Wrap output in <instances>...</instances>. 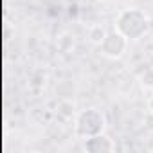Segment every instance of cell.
Returning <instances> with one entry per match:
<instances>
[{"instance_id": "1", "label": "cell", "mask_w": 153, "mask_h": 153, "mask_svg": "<svg viewBox=\"0 0 153 153\" xmlns=\"http://www.w3.org/2000/svg\"><path fill=\"white\" fill-rule=\"evenodd\" d=\"M148 27H149L148 16L144 15V11L137 9V7L123 9L115 18V29L131 42L140 40L148 33Z\"/></svg>"}, {"instance_id": "2", "label": "cell", "mask_w": 153, "mask_h": 153, "mask_svg": "<svg viewBox=\"0 0 153 153\" xmlns=\"http://www.w3.org/2000/svg\"><path fill=\"white\" fill-rule=\"evenodd\" d=\"M105 130H106V117L97 108H85L78 112L74 119V133L79 139H88L105 133Z\"/></svg>"}, {"instance_id": "3", "label": "cell", "mask_w": 153, "mask_h": 153, "mask_svg": "<svg viewBox=\"0 0 153 153\" xmlns=\"http://www.w3.org/2000/svg\"><path fill=\"white\" fill-rule=\"evenodd\" d=\"M128 38L124 34H121L117 29L110 31L106 34V38L103 40V43L99 45V52L105 56V58H110V59H119L126 49H128Z\"/></svg>"}, {"instance_id": "4", "label": "cell", "mask_w": 153, "mask_h": 153, "mask_svg": "<svg viewBox=\"0 0 153 153\" xmlns=\"http://www.w3.org/2000/svg\"><path fill=\"white\" fill-rule=\"evenodd\" d=\"M115 142L114 139H110L106 133H99L88 139H83V149L87 153H110L115 151Z\"/></svg>"}, {"instance_id": "5", "label": "cell", "mask_w": 153, "mask_h": 153, "mask_svg": "<svg viewBox=\"0 0 153 153\" xmlns=\"http://www.w3.org/2000/svg\"><path fill=\"white\" fill-rule=\"evenodd\" d=\"M56 115L61 121H74L76 115H78V110H76V103L70 97H61L56 105Z\"/></svg>"}, {"instance_id": "6", "label": "cell", "mask_w": 153, "mask_h": 153, "mask_svg": "<svg viewBox=\"0 0 153 153\" xmlns=\"http://www.w3.org/2000/svg\"><path fill=\"white\" fill-rule=\"evenodd\" d=\"M76 36L70 33V31H61L58 36H56V49L61 52V54H70L76 51Z\"/></svg>"}, {"instance_id": "7", "label": "cell", "mask_w": 153, "mask_h": 153, "mask_svg": "<svg viewBox=\"0 0 153 153\" xmlns=\"http://www.w3.org/2000/svg\"><path fill=\"white\" fill-rule=\"evenodd\" d=\"M47 79H49V76L43 68H34L31 74H29V88L33 92H40L45 88L47 85Z\"/></svg>"}, {"instance_id": "8", "label": "cell", "mask_w": 153, "mask_h": 153, "mask_svg": "<svg viewBox=\"0 0 153 153\" xmlns=\"http://www.w3.org/2000/svg\"><path fill=\"white\" fill-rule=\"evenodd\" d=\"M106 34H108V31L103 27V25H99V24H96V25H92L90 29H88V42L90 43H94V45H101L103 43V40L106 38Z\"/></svg>"}, {"instance_id": "9", "label": "cell", "mask_w": 153, "mask_h": 153, "mask_svg": "<svg viewBox=\"0 0 153 153\" xmlns=\"http://www.w3.org/2000/svg\"><path fill=\"white\" fill-rule=\"evenodd\" d=\"M139 83L146 90H153V68H144V72L139 76Z\"/></svg>"}, {"instance_id": "10", "label": "cell", "mask_w": 153, "mask_h": 153, "mask_svg": "<svg viewBox=\"0 0 153 153\" xmlns=\"http://www.w3.org/2000/svg\"><path fill=\"white\" fill-rule=\"evenodd\" d=\"M142 123H144V128H146L148 131H153V112L148 110V114L144 115V121H142Z\"/></svg>"}, {"instance_id": "11", "label": "cell", "mask_w": 153, "mask_h": 153, "mask_svg": "<svg viewBox=\"0 0 153 153\" xmlns=\"http://www.w3.org/2000/svg\"><path fill=\"white\" fill-rule=\"evenodd\" d=\"M148 110H149V112H153V96L148 99Z\"/></svg>"}, {"instance_id": "12", "label": "cell", "mask_w": 153, "mask_h": 153, "mask_svg": "<svg viewBox=\"0 0 153 153\" xmlns=\"http://www.w3.org/2000/svg\"><path fill=\"white\" fill-rule=\"evenodd\" d=\"M101 2H110V0H101Z\"/></svg>"}, {"instance_id": "13", "label": "cell", "mask_w": 153, "mask_h": 153, "mask_svg": "<svg viewBox=\"0 0 153 153\" xmlns=\"http://www.w3.org/2000/svg\"><path fill=\"white\" fill-rule=\"evenodd\" d=\"M149 149H153V144H151V146H149Z\"/></svg>"}]
</instances>
